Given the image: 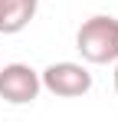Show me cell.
I'll use <instances>...</instances> for the list:
<instances>
[{
    "mask_svg": "<svg viewBox=\"0 0 118 122\" xmlns=\"http://www.w3.org/2000/svg\"><path fill=\"white\" fill-rule=\"evenodd\" d=\"M39 82H43L46 92H53L59 99H79V96H85L92 89V73L82 63L59 60V63H49L39 73Z\"/></svg>",
    "mask_w": 118,
    "mask_h": 122,
    "instance_id": "cell-2",
    "label": "cell"
},
{
    "mask_svg": "<svg viewBox=\"0 0 118 122\" xmlns=\"http://www.w3.org/2000/svg\"><path fill=\"white\" fill-rule=\"evenodd\" d=\"M76 50L82 53L85 63H95V66L118 63V20L108 13H95L82 20V26L76 30Z\"/></svg>",
    "mask_w": 118,
    "mask_h": 122,
    "instance_id": "cell-1",
    "label": "cell"
},
{
    "mask_svg": "<svg viewBox=\"0 0 118 122\" xmlns=\"http://www.w3.org/2000/svg\"><path fill=\"white\" fill-rule=\"evenodd\" d=\"M115 92H118V63H115Z\"/></svg>",
    "mask_w": 118,
    "mask_h": 122,
    "instance_id": "cell-5",
    "label": "cell"
},
{
    "mask_svg": "<svg viewBox=\"0 0 118 122\" xmlns=\"http://www.w3.org/2000/svg\"><path fill=\"white\" fill-rule=\"evenodd\" d=\"M43 82L39 73L26 63H7L0 66V99L10 102V106H30L39 96Z\"/></svg>",
    "mask_w": 118,
    "mask_h": 122,
    "instance_id": "cell-3",
    "label": "cell"
},
{
    "mask_svg": "<svg viewBox=\"0 0 118 122\" xmlns=\"http://www.w3.org/2000/svg\"><path fill=\"white\" fill-rule=\"evenodd\" d=\"M39 0H0V33L13 36L20 30H26L30 20L36 17Z\"/></svg>",
    "mask_w": 118,
    "mask_h": 122,
    "instance_id": "cell-4",
    "label": "cell"
}]
</instances>
